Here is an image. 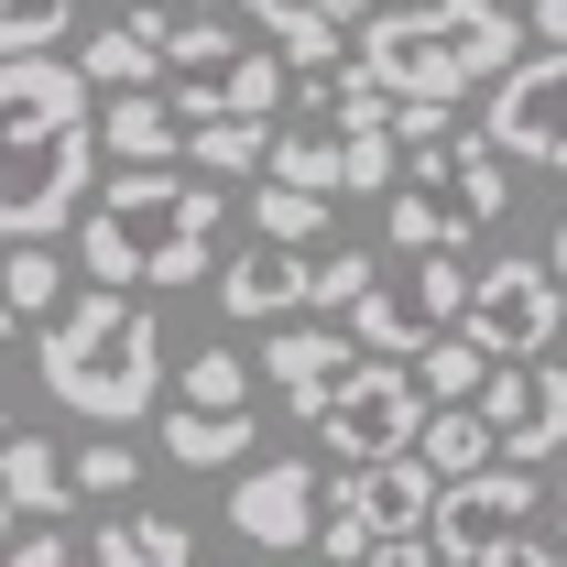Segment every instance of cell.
Wrapping results in <instances>:
<instances>
[{
  "label": "cell",
  "mask_w": 567,
  "mask_h": 567,
  "mask_svg": "<svg viewBox=\"0 0 567 567\" xmlns=\"http://www.w3.org/2000/svg\"><path fill=\"white\" fill-rule=\"evenodd\" d=\"M382 284V251H317V317H360V295Z\"/></svg>",
  "instance_id": "4dcf8cb0"
},
{
  "label": "cell",
  "mask_w": 567,
  "mask_h": 567,
  "mask_svg": "<svg viewBox=\"0 0 567 567\" xmlns=\"http://www.w3.org/2000/svg\"><path fill=\"white\" fill-rule=\"evenodd\" d=\"M175 404H197V415H251V360L240 350H186V371H175Z\"/></svg>",
  "instance_id": "4316f807"
},
{
  "label": "cell",
  "mask_w": 567,
  "mask_h": 567,
  "mask_svg": "<svg viewBox=\"0 0 567 567\" xmlns=\"http://www.w3.org/2000/svg\"><path fill=\"white\" fill-rule=\"evenodd\" d=\"M382 229H393V251H458V240H481L492 218L470 208L458 186H436V175H404V186L382 197Z\"/></svg>",
  "instance_id": "2e32d148"
},
{
  "label": "cell",
  "mask_w": 567,
  "mask_h": 567,
  "mask_svg": "<svg viewBox=\"0 0 567 567\" xmlns=\"http://www.w3.org/2000/svg\"><path fill=\"white\" fill-rule=\"evenodd\" d=\"M317 11H328V22H371L382 0H317Z\"/></svg>",
  "instance_id": "74e56055"
},
{
  "label": "cell",
  "mask_w": 567,
  "mask_h": 567,
  "mask_svg": "<svg viewBox=\"0 0 567 567\" xmlns=\"http://www.w3.org/2000/svg\"><path fill=\"white\" fill-rule=\"evenodd\" d=\"M76 66L99 76V99H132V87H164V44L121 11L110 33H87V44H76Z\"/></svg>",
  "instance_id": "ffe728a7"
},
{
  "label": "cell",
  "mask_w": 567,
  "mask_h": 567,
  "mask_svg": "<svg viewBox=\"0 0 567 567\" xmlns=\"http://www.w3.org/2000/svg\"><path fill=\"white\" fill-rule=\"evenodd\" d=\"M371 567H458V557H447L436 535H393V546H382V557H371Z\"/></svg>",
  "instance_id": "e575fe53"
},
{
  "label": "cell",
  "mask_w": 567,
  "mask_h": 567,
  "mask_svg": "<svg viewBox=\"0 0 567 567\" xmlns=\"http://www.w3.org/2000/svg\"><path fill=\"white\" fill-rule=\"evenodd\" d=\"M76 44V0H0V55H55Z\"/></svg>",
  "instance_id": "f1b7e54d"
},
{
  "label": "cell",
  "mask_w": 567,
  "mask_h": 567,
  "mask_svg": "<svg viewBox=\"0 0 567 567\" xmlns=\"http://www.w3.org/2000/svg\"><path fill=\"white\" fill-rule=\"evenodd\" d=\"M295 87H306V66H295L284 44H262V33H251V44H240V66L218 76V110H251V121H274Z\"/></svg>",
  "instance_id": "cb8c5ba5"
},
{
  "label": "cell",
  "mask_w": 567,
  "mask_h": 567,
  "mask_svg": "<svg viewBox=\"0 0 567 567\" xmlns=\"http://www.w3.org/2000/svg\"><path fill=\"white\" fill-rule=\"evenodd\" d=\"M240 567H251V557H240Z\"/></svg>",
  "instance_id": "7bdbcfd3"
},
{
  "label": "cell",
  "mask_w": 567,
  "mask_h": 567,
  "mask_svg": "<svg viewBox=\"0 0 567 567\" xmlns=\"http://www.w3.org/2000/svg\"><path fill=\"white\" fill-rule=\"evenodd\" d=\"M218 306H229L240 328H284V317H317V251L251 240L240 262H218Z\"/></svg>",
  "instance_id": "5bb4252c"
},
{
  "label": "cell",
  "mask_w": 567,
  "mask_h": 567,
  "mask_svg": "<svg viewBox=\"0 0 567 567\" xmlns=\"http://www.w3.org/2000/svg\"><path fill=\"white\" fill-rule=\"evenodd\" d=\"M524 22H535L546 44H567V0H524Z\"/></svg>",
  "instance_id": "8d00e7d4"
},
{
  "label": "cell",
  "mask_w": 567,
  "mask_h": 567,
  "mask_svg": "<svg viewBox=\"0 0 567 567\" xmlns=\"http://www.w3.org/2000/svg\"><path fill=\"white\" fill-rule=\"evenodd\" d=\"M33 382L87 425H142L164 393V317L132 284H87L55 328H33Z\"/></svg>",
  "instance_id": "3957f363"
},
{
  "label": "cell",
  "mask_w": 567,
  "mask_h": 567,
  "mask_svg": "<svg viewBox=\"0 0 567 567\" xmlns=\"http://www.w3.org/2000/svg\"><path fill=\"white\" fill-rule=\"evenodd\" d=\"M481 415H492L502 458H557L567 447V371L557 360H502L492 393H481Z\"/></svg>",
  "instance_id": "4fadbf2b"
},
{
  "label": "cell",
  "mask_w": 567,
  "mask_h": 567,
  "mask_svg": "<svg viewBox=\"0 0 567 567\" xmlns=\"http://www.w3.org/2000/svg\"><path fill=\"white\" fill-rule=\"evenodd\" d=\"M218 175L197 164H121L110 186H99V208L76 218V262L87 284H197L208 274V240H218Z\"/></svg>",
  "instance_id": "7a4b0ae2"
},
{
  "label": "cell",
  "mask_w": 567,
  "mask_h": 567,
  "mask_svg": "<svg viewBox=\"0 0 567 567\" xmlns=\"http://www.w3.org/2000/svg\"><path fill=\"white\" fill-rule=\"evenodd\" d=\"M470 339L492 360H546L567 328V284L557 262H535V251H502V262H481V284H470V317H458Z\"/></svg>",
  "instance_id": "ba28073f"
},
{
  "label": "cell",
  "mask_w": 567,
  "mask_h": 567,
  "mask_svg": "<svg viewBox=\"0 0 567 567\" xmlns=\"http://www.w3.org/2000/svg\"><path fill=\"white\" fill-rule=\"evenodd\" d=\"M492 371L502 360L481 350V339H470V328H447V339H436V350H425V404H481V393H492Z\"/></svg>",
  "instance_id": "83f0119b"
},
{
  "label": "cell",
  "mask_w": 567,
  "mask_h": 567,
  "mask_svg": "<svg viewBox=\"0 0 567 567\" xmlns=\"http://www.w3.org/2000/svg\"><path fill=\"white\" fill-rule=\"evenodd\" d=\"M121 11H153V0H121Z\"/></svg>",
  "instance_id": "b9f144b4"
},
{
  "label": "cell",
  "mask_w": 567,
  "mask_h": 567,
  "mask_svg": "<svg viewBox=\"0 0 567 567\" xmlns=\"http://www.w3.org/2000/svg\"><path fill=\"white\" fill-rule=\"evenodd\" d=\"M425 382L404 371V360H360L350 382L317 404V447H339V470H360V458H404L425 436Z\"/></svg>",
  "instance_id": "52a82bcc"
},
{
  "label": "cell",
  "mask_w": 567,
  "mask_h": 567,
  "mask_svg": "<svg viewBox=\"0 0 567 567\" xmlns=\"http://www.w3.org/2000/svg\"><path fill=\"white\" fill-rule=\"evenodd\" d=\"M142 481V447H121V436H110V447H76V492L87 502H121Z\"/></svg>",
  "instance_id": "1f68e13d"
},
{
  "label": "cell",
  "mask_w": 567,
  "mask_h": 567,
  "mask_svg": "<svg viewBox=\"0 0 567 567\" xmlns=\"http://www.w3.org/2000/svg\"><path fill=\"white\" fill-rule=\"evenodd\" d=\"M240 11H251V33H262V44H284V55H295L306 76H328V66H339V22H328L317 0H240Z\"/></svg>",
  "instance_id": "603a6c76"
},
{
  "label": "cell",
  "mask_w": 567,
  "mask_h": 567,
  "mask_svg": "<svg viewBox=\"0 0 567 567\" xmlns=\"http://www.w3.org/2000/svg\"><path fill=\"white\" fill-rule=\"evenodd\" d=\"M197 11H240V0H197Z\"/></svg>",
  "instance_id": "60d3db41"
},
{
  "label": "cell",
  "mask_w": 567,
  "mask_h": 567,
  "mask_svg": "<svg viewBox=\"0 0 567 567\" xmlns=\"http://www.w3.org/2000/svg\"><path fill=\"white\" fill-rule=\"evenodd\" d=\"M415 458L436 470V481H481V470H502V436H492L481 404H436L425 436H415Z\"/></svg>",
  "instance_id": "d6986e66"
},
{
  "label": "cell",
  "mask_w": 567,
  "mask_h": 567,
  "mask_svg": "<svg viewBox=\"0 0 567 567\" xmlns=\"http://www.w3.org/2000/svg\"><path fill=\"white\" fill-rule=\"evenodd\" d=\"M0 274H11V328H22V339L66 317V262H55L44 240H11V262H0Z\"/></svg>",
  "instance_id": "484cf974"
},
{
  "label": "cell",
  "mask_w": 567,
  "mask_h": 567,
  "mask_svg": "<svg viewBox=\"0 0 567 567\" xmlns=\"http://www.w3.org/2000/svg\"><path fill=\"white\" fill-rule=\"evenodd\" d=\"M317 524H328V481H317L306 458H262V470L229 481V535H240L251 557H295V546H317Z\"/></svg>",
  "instance_id": "9c48e42d"
},
{
  "label": "cell",
  "mask_w": 567,
  "mask_h": 567,
  "mask_svg": "<svg viewBox=\"0 0 567 567\" xmlns=\"http://www.w3.org/2000/svg\"><path fill=\"white\" fill-rule=\"evenodd\" d=\"M470 567H567L546 535H513V546H492V557H470Z\"/></svg>",
  "instance_id": "d590c367"
},
{
  "label": "cell",
  "mask_w": 567,
  "mask_h": 567,
  "mask_svg": "<svg viewBox=\"0 0 567 567\" xmlns=\"http://www.w3.org/2000/svg\"><path fill=\"white\" fill-rule=\"evenodd\" d=\"M436 502H447V481L425 470L415 447L404 458H360V470H339L328 481V524H317V557L339 567H371L393 535H425L436 524Z\"/></svg>",
  "instance_id": "8992f818"
},
{
  "label": "cell",
  "mask_w": 567,
  "mask_h": 567,
  "mask_svg": "<svg viewBox=\"0 0 567 567\" xmlns=\"http://www.w3.org/2000/svg\"><path fill=\"white\" fill-rule=\"evenodd\" d=\"M524 11L513 0H415V11H371L360 22V66L382 76L393 99H470V87H502L524 66Z\"/></svg>",
  "instance_id": "277c9868"
},
{
  "label": "cell",
  "mask_w": 567,
  "mask_h": 567,
  "mask_svg": "<svg viewBox=\"0 0 567 567\" xmlns=\"http://www.w3.org/2000/svg\"><path fill=\"white\" fill-rule=\"evenodd\" d=\"M274 121H251V110H208L197 132H186V164L197 175H218V186H240V175H274Z\"/></svg>",
  "instance_id": "ac0fdd59"
},
{
  "label": "cell",
  "mask_w": 567,
  "mask_h": 567,
  "mask_svg": "<svg viewBox=\"0 0 567 567\" xmlns=\"http://www.w3.org/2000/svg\"><path fill=\"white\" fill-rule=\"evenodd\" d=\"M11 567H99V557H76L66 535H44V524H11Z\"/></svg>",
  "instance_id": "836d02e7"
},
{
  "label": "cell",
  "mask_w": 567,
  "mask_h": 567,
  "mask_svg": "<svg viewBox=\"0 0 567 567\" xmlns=\"http://www.w3.org/2000/svg\"><path fill=\"white\" fill-rule=\"evenodd\" d=\"M274 175L284 186H317V197H350V186H339V142H284Z\"/></svg>",
  "instance_id": "d6a6232c"
},
{
  "label": "cell",
  "mask_w": 567,
  "mask_h": 567,
  "mask_svg": "<svg viewBox=\"0 0 567 567\" xmlns=\"http://www.w3.org/2000/svg\"><path fill=\"white\" fill-rule=\"evenodd\" d=\"M339 229V197H317V186H251V240H284V251H317Z\"/></svg>",
  "instance_id": "7402d4cb"
},
{
  "label": "cell",
  "mask_w": 567,
  "mask_h": 567,
  "mask_svg": "<svg viewBox=\"0 0 567 567\" xmlns=\"http://www.w3.org/2000/svg\"><path fill=\"white\" fill-rule=\"evenodd\" d=\"M339 186H350V197H393V186H404L393 132H339Z\"/></svg>",
  "instance_id": "f546056e"
},
{
  "label": "cell",
  "mask_w": 567,
  "mask_h": 567,
  "mask_svg": "<svg viewBox=\"0 0 567 567\" xmlns=\"http://www.w3.org/2000/svg\"><path fill=\"white\" fill-rule=\"evenodd\" d=\"M481 132L513 153V164H567V44L546 55H524V66L492 87V110H481Z\"/></svg>",
  "instance_id": "8fae6325"
},
{
  "label": "cell",
  "mask_w": 567,
  "mask_h": 567,
  "mask_svg": "<svg viewBox=\"0 0 567 567\" xmlns=\"http://www.w3.org/2000/svg\"><path fill=\"white\" fill-rule=\"evenodd\" d=\"M99 567H197V535L175 524V513H110L99 524Z\"/></svg>",
  "instance_id": "44dd1931"
},
{
  "label": "cell",
  "mask_w": 567,
  "mask_h": 567,
  "mask_svg": "<svg viewBox=\"0 0 567 567\" xmlns=\"http://www.w3.org/2000/svg\"><path fill=\"white\" fill-rule=\"evenodd\" d=\"M546 262H557V284H567V218H557V251H546Z\"/></svg>",
  "instance_id": "f35d334b"
},
{
  "label": "cell",
  "mask_w": 567,
  "mask_h": 567,
  "mask_svg": "<svg viewBox=\"0 0 567 567\" xmlns=\"http://www.w3.org/2000/svg\"><path fill=\"white\" fill-rule=\"evenodd\" d=\"M360 371V339H350V317H284L274 339H262V382H274L295 415L317 425V404L339 393Z\"/></svg>",
  "instance_id": "7c38bea8"
},
{
  "label": "cell",
  "mask_w": 567,
  "mask_h": 567,
  "mask_svg": "<svg viewBox=\"0 0 567 567\" xmlns=\"http://www.w3.org/2000/svg\"><path fill=\"white\" fill-rule=\"evenodd\" d=\"M535 502H546L535 492V458H502V470H481V481H447V502H436L425 535L470 567V557H492V546H513V535L535 524Z\"/></svg>",
  "instance_id": "30bf717a"
},
{
  "label": "cell",
  "mask_w": 567,
  "mask_h": 567,
  "mask_svg": "<svg viewBox=\"0 0 567 567\" xmlns=\"http://www.w3.org/2000/svg\"><path fill=\"white\" fill-rule=\"evenodd\" d=\"M99 76L76 55H0V142H11V186H0V229L11 240H55L99 208Z\"/></svg>",
  "instance_id": "6da1fadb"
},
{
  "label": "cell",
  "mask_w": 567,
  "mask_h": 567,
  "mask_svg": "<svg viewBox=\"0 0 567 567\" xmlns=\"http://www.w3.org/2000/svg\"><path fill=\"white\" fill-rule=\"evenodd\" d=\"M251 447V415H197V404H164V458L175 470H229Z\"/></svg>",
  "instance_id": "d4e9b609"
},
{
  "label": "cell",
  "mask_w": 567,
  "mask_h": 567,
  "mask_svg": "<svg viewBox=\"0 0 567 567\" xmlns=\"http://www.w3.org/2000/svg\"><path fill=\"white\" fill-rule=\"evenodd\" d=\"M0 492H11V524H55L76 513V458H55V436H33V425H11L0 436Z\"/></svg>",
  "instance_id": "9a60e30c"
},
{
  "label": "cell",
  "mask_w": 567,
  "mask_h": 567,
  "mask_svg": "<svg viewBox=\"0 0 567 567\" xmlns=\"http://www.w3.org/2000/svg\"><path fill=\"white\" fill-rule=\"evenodd\" d=\"M99 132H110L121 164H186V110H175V87H132V99H110Z\"/></svg>",
  "instance_id": "e0dca14e"
},
{
  "label": "cell",
  "mask_w": 567,
  "mask_h": 567,
  "mask_svg": "<svg viewBox=\"0 0 567 567\" xmlns=\"http://www.w3.org/2000/svg\"><path fill=\"white\" fill-rule=\"evenodd\" d=\"M470 284H481V262H458V251H393L382 284L360 295L350 339L371 360H425L458 317H470Z\"/></svg>",
  "instance_id": "5b68a950"
},
{
  "label": "cell",
  "mask_w": 567,
  "mask_h": 567,
  "mask_svg": "<svg viewBox=\"0 0 567 567\" xmlns=\"http://www.w3.org/2000/svg\"><path fill=\"white\" fill-rule=\"evenodd\" d=\"M557 535H567V481H557Z\"/></svg>",
  "instance_id": "ab89813d"
}]
</instances>
